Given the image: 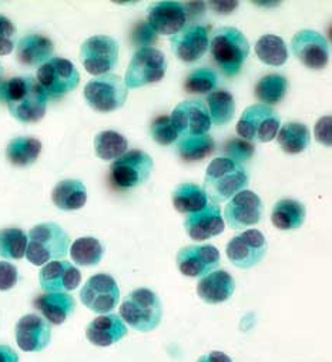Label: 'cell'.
Listing matches in <instances>:
<instances>
[{
    "instance_id": "f6af8a7d",
    "label": "cell",
    "mask_w": 332,
    "mask_h": 362,
    "mask_svg": "<svg viewBox=\"0 0 332 362\" xmlns=\"http://www.w3.org/2000/svg\"><path fill=\"white\" fill-rule=\"evenodd\" d=\"M196 362H232V359L221 351H211L206 355H201Z\"/></svg>"
},
{
    "instance_id": "f546056e",
    "label": "cell",
    "mask_w": 332,
    "mask_h": 362,
    "mask_svg": "<svg viewBox=\"0 0 332 362\" xmlns=\"http://www.w3.org/2000/svg\"><path fill=\"white\" fill-rule=\"evenodd\" d=\"M174 209L182 214H193L201 211L207 204L208 199L203 190V187L194 183H183L180 185L172 196Z\"/></svg>"
},
{
    "instance_id": "4fadbf2b",
    "label": "cell",
    "mask_w": 332,
    "mask_h": 362,
    "mask_svg": "<svg viewBox=\"0 0 332 362\" xmlns=\"http://www.w3.org/2000/svg\"><path fill=\"white\" fill-rule=\"evenodd\" d=\"M120 300V288L116 280L105 273L92 276L80 290V301L96 314L113 311Z\"/></svg>"
},
{
    "instance_id": "ac0fdd59",
    "label": "cell",
    "mask_w": 332,
    "mask_h": 362,
    "mask_svg": "<svg viewBox=\"0 0 332 362\" xmlns=\"http://www.w3.org/2000/svg\"><path fill=\"white\" fill-rule=\"evenodd\" d=\"M170 119L177 133L186 137L207 134L211 129V119L207 106L201 100L182 102L173 110Z\"/></svg>"
},
{
    "instance_id": "836d02e7",
    "label": "cell",
    "mask_w": 332,
    "mask_h": 362,
    "mask_svg": "<svg viewBox=\"0 0 332 362\" xmlns=\"http://www.w3.org/2000/svg\"><path fill=\"white\" fill-rule=\"evenodd\" d=\"M256 54L268 66H283L288 60V49L283 37L277 35H264L256 45Z\"/></svg>"
},
{
    "instance_id": "8992f818",
    "label": "cell",
    "mask_w": 332,
    "mask_h": 362,
    "mask_svg": "<svg viewBox=\"0 0 332 362\" xmlns=\"http://www.w3.org/2000/svg\"><path fill=\"white\" fill-rule=\"evenodd\" d=\"M83 96L93 110L99 113H112L124 106L129 88L119 74L107 73L92 78L85 86Z\"/></svg>"
},
{
    "instance_id": "83f0119b",
    "label": "cell",
    "mask_w": 332,
    "mask_h": 362,
    "mask_svg": "<svg viewBox=\"0 0 332 362\" xmlns=\"http://www.w3.org/2000/svg\"><path fill=\"white\" fill-rule=\"evenodd\" d=\"M305 206L297 200L283 199L277 202L271 211V223L281 231L300 228L305 221Z\"/></svg>"
},
{
    "instance_id": "9c48e42d",
    "label": "cell",
    "mask_w": 332,
    "mask_h": 362,
    "mask_svg": "<svg viewBox=\"0 0 332 362\" xmlns=\"http://www.w3.org/2000/svg\"><path fill=\"white\" fill-rule=\"evenodd\" d=\"M154 168L153 158L141 150L126 151L110 165L112 183L121 190L144 185Z\"/></svg>"
},
{
    "instance_id": "f1b7e54d",
    "label": "cell",
    "mask_w": 332,
    "mask_h": 362,
    "mask_svg": "<svg viewBox=\"0 0 332 362\" xmlns=\"http://www.w3.org/2000/svg\"><path fill=\"white\" fill-rule=\"evenodd\" d=\"M277 141L287 154H301L307 150L311 141L309 129L297 122L285 123L277 133Z\"/></svg>"
},
{
    "instance_id": "ee69618b",
    "label": "cell",
    "mask_w": 332,
    "mask_h": 362,
    "mask_svg": "<svg viewBox=\"0 0 332 362\" xmlns=\"http://www.w3.org/2000/svg\"><path fill=\"white\" fill-rule=\"evenodd\" d=\"M315 140L325 147H331V140H332V120L329 116L321 117L314 129Z\"/></svg>"
},
{
    "instance_id": "277c9868",
    "label": "cell",
    "mask_w": 332,
    "mask_h": 362,
    "mask_svg": "<svg viewBox=\"0 0 332 362\" xmlns=\"http://www.w3.org/2000/svg\"><path fill=\"white\" fill-rule=\"evenodd\" d=\"M208 46L214 62L228 77H234L241 70L250 54V43L244 33L230 26L217 29Z\"/></svg>"
},
{
    "instance_id": "74e56055",
    "label": "cell",
    "mask_w": 332,
    "mask_h": 362,
    "mask_svg": "<svg viewBox=\"0 0 332 362\" xmlns=\"http://www.w3.org/2000/svg\"><path fill=\"white\" fill-rule=\"evenodd\" d=\"M215 143L211 136H189L179 143V154L184 161H201L213 154Z\"/></svg>"
},
{
    "instance_id": "5bb4252c",
    "label": "cell",
    "mask_w": 332,
    "mask_h": 362,
    "mask_svg": "<svg viewBox=\"0 0 332 362\" xmlns=\"http://www.w3.org/2000/svg\"><path fill=\"white\" fill-rule=\"evenodd\" d=\"M263 216L261 199L250 190H242L230 199L224 209V218L228 227L241 230L257 226Z\"/></svg>"
},
{
    "instance_id": "7a4b0ae2",
    "label": "cell",
    "mask_w": 332,
    "mask_h": 362,
    "mask_svg": "<svg viewBox=\"0 0 332 362\" xmlns=\"http://www.w3.org/2000/svg\"><path fill=\"white\" fill-rule=\"evenodd\" d=\"M247 170L231 158L218 157L207 167L203 190L207 199L217 204L230 200L242 190H247Z\"/></svg>"
},
{
    "instance_id": "52a82bcc",
    "label": "cell",
    "mask_w": 332,
    "mask_h": 362,
    "mask_svg": "<svg viewBox=\"0 0 332 362\" xmlns=\"http://www.w3.org/2000/svg\"><path fill=\"white\" fill-rule=\"evenodd\" d=\"M281 126L280 115L270 106H248L237 123V134L248 141L270 143L275 139Z\"/></svg>"
},
{
    "instance_id": "d4e9b609",
    "label": "cell",
    "mask_w": 332,
    "mask_h": 362,
    "mask_svg": "<svg viewBox=\"0 0 332 362\" xmlns=\"http://www.w3.org/2000/svg\"><path fill=\"white\" fill-rule=\"evenodd\" d=\"M54 52L53 42L43 35L32 33L22 37L16 47L19 63L28 67H37L52 59Z\"/></svg>"
},
{
    "instance_id": "5b68a950",
    "label": "cell",
    "mask_w": 332,
    "mask_h": 362,
    "mask_svg": "<svg viewBox=\"0 0 332 362\" xmlns=\"http://www.w3.org/2000/svg\"><path fill=\"white\" fill-rule=\"evenodd\" d=\"M120 317L133 329L140 332H150L155 329L161 322V301L151 290L137 288L123 300L120 307Z\"/></svg>"
},
{
    "instance_id": "f35d334b",
    "label": "cell",
    "mask_w": 332,
    "mask_h": 362,
    "mask_svg": "<svg viewBox=\"0 0 332 362\" xmlns=\"http://www.w3.org/2000/svg\"><path fill=\"white\" fill-rule=\"evenodd\" d=\"M217 86V74L214 70L201 67L191 71L184 83V88L187 93L194 95H206L211 93Z\"/></svg>"
},
{
    "instance_id": "7c38bea8",
    "label": "cell",
    "mask_w": 332,
    "mask_h": 362,
    "mask_svg": "<svg viewBox=\"0 0 332 362\" xmlns=\"http://www.w3.org/2000/svg\"><path fill=\"white\" fill-rule=\"evenodd\" d=\"M267 250V240L261 231L247 230L228 241L225 252L237 268L248 269L264 259Z\"/></svg>"
},
{
    "instance_id": "60d3db41",
    "label": "cell",
    "mask_w": 332,
    "mask_h": 362,
    "mask_svg": "<svg viewBox=\"0 0 332 362\" xmlns=\"http://www.w3.org/2000/svg\"><path fill=\"white\" fill-rule=\"evenodd\" d=\"M16 28L4 15H0V56L12 53L16 45Z\"/></svg>"
},
{
    "instance_id": "b9f144b4",
    "label": "cell",
    "mask_w": 332,
    "mask_h": 362,
    "mask_svg": "<svg viewBox=\"0 0 332 362\" xmlns=\"http://www.w3.org/2000/svg\"><path fill=\"white\" fill-rule=\"evenodd\" d=\"M225 153H227V158H231L234 161H242V160H248L253 154H254V147L253 144L242 141V140H231L225 144Z\"/></svg>"
},
{
    "instance_id": "603a6c76",
    "label": "cell",
    "mask_w": 332,
    "mask_h": 362,
    "mask_svg": "<svg viewBox=\"0 0 332 362\" xmlns=\"http://www.w3.org/2000/svg\"><path fill=\"white\" fill-rule=\"evenodd\" d=\"M127 327L117 314H106L95 318L86 328L88 339L96 346H110L127 335Z\"/></svg>"
},
{
    "instance_id": "cb8c5ba5",
    "label": "cell",
    "mask_w": 332,
    "mask_h": 362,
    "mask_svg": "<svg viewBox=\"0 0 332 362\" xmlns=\"http://www.w3.org/2000/svg\"><path fill=\"white\" fill-rule=\"evenodd\" d=\"M234 290L235 281L225 269H214L197 284V294L207 304H221L227 301L234 294Z\"/></svg>"
},
{
    "instance_id": "8fae6325",
    "label": "cell",
    "mask_w": 332,
    "mask_h": 362,
    "mask_svg": "<svg viewBox=\"0 0 332 362\" xmlns=\"http://www.w3.org/2000/svg\"><path fill=\"white\" fill-rule=\"evenodd\" d=\"M80 62L93 76L107 74L119 62V43L106 35L92 36L80 47Z\"/></svg>"
},
{
    "instance_id": "2e32d148",
    "label": "cell",
    "mask_w": 332,
    "mask_h": 362,
    "mask_svg": "<svg viewBox=\"0 0 332 362\" xmlns=\"http://www.w3.org/2000/svg\"><path fill=\"white\" fill-rule=\"evenodd\" d=\"M177 267L183 276L204 277L218 267L220 251L214 245H187L177 252Z\"/></svg>"
},
{
    "instance_id": "3957f363",
    "label": "cell",
    "mask_w": 332,
    "mask_h": 362,
    "mask_svg": "<svg viewBox=\"0 0 332 362\" xmlns=\"http://www.w3.org/2000/svg\"><path fill=\"white\" fill-rule=\"evenodd\" d=\"M70 235L56 223L35 226L28 234L26 258L33 265L63 259L69 254Z\"/></svg>"
},
{
    "instance_id": "c3c4849f",
    "label": "cell",
    "mask_w": 332,
    "mask_h": 362,
    "mask_svg": "<svg viewBox=\"0 0 332 362\" xmlns=\"http://www.w3.org/2000/svg\"><path fill=\"white\" fill-rule=\"evenodd\" d=\"M2 74H4V67H2V64H0V77H2Z\"/></svg>"
},
{
    "instance_id": "44dd1931",
    "label": "cell",
    "mask_w": 332,
    "mask_h": 362,
    "mask_svg": "<svg viewBox=\"0 0 332 362\" xmlns=\"http://www.w3.org/2000/svg\"><path fill=\"white\" fill-rule=\"evenodd\" d=\"M172 50L184 63L200 60L208 50V33L204 26L193 25L172 36Z\"/></svg>"
},
{
    "instance_id": "d6986e66",
    "label": "cell",
    "mask_w": 332,
    "mask_h": 362,
    "mask_svg": "<svg viewBox=\"0 0 332 362\" xmlns=\"http://www.w3.org/2000/svg\"><path fill=\"white\" fill-rule=\"evenodd\" d=\"M15 337L18 346L25 352L43 351L52 341L50 322L37 314L23 315L16 327Z\"/></svg>"
},
{
    "instance_id": "d590c367",
    "label": "cell",
    "mask_w": 332,
    "mask_h": 362,
    "mask_svg": "<svg viewBox=\"0 0 332 362\" xmlns=\"http://www.w3.org/2000/svg\"><path fill=\"white\" fill-rule=\"evenodd\" d=\"M129 143L126 137L117 132L106 130L100 132L95 137V151L103 161L117 160L127 151Z\"/></svg>"
},
{
    "instance_id": "4316f807",
    "label": "cell",
    "mask_w": 332,
    "mask_h": 362,
    "mask_svg": "<svg viewBox=\"0 0 332 362\" xmlns=\"http://www.w3.org/2000/svg\"><path fill=\"white\" fill-rule=\"evenodd\" d=\"M52 202L63 211L80 210L88 202L86 186L78 180H61L52 192Z\"/></svg>"
},
{
    "instance_id": "7dc6e473",
    "label": "cell",
    "mask_w": 332,
    "mask_h": 362,
    "mask_svg": "<svg viewBox=\"0 0 332 362\" xmlns=\"http://www.w3.org/2000/svg\"><path fill=\"white\" fill-rule=\"evenodd\" d=\"M210 6H211L217 13L227 15V13L234 12V11L238 8V2H213V4H210Z\"/></svg>"
},
{
    "instance_id": "8d00e7d4",
    "label": "cell",
    "mask_w": 332,
    "mask_h": 362,
    "mask_svg": "<svg viewBox=\"0 0 332 362\" xmlns=\"http://www.w3.org/2000/svg\"><path fill=\"white\" fill-rule=\"evenodd\" d=\"M28 234L18 227L0 230V257L5 259H20L26 255Z\"/></svg>"
},
{
    "instance_id": "7bdbcfd3",
    "label": "cell",
    "mask_w": 332,
    "mask_h": 362,
    "mask_svg": "<svg viewBox=\"0 0 332 362\" xmlns=\"http://www.w3.org/2000/svg\"><path fill=\"white\" fill-rule=\"evenodd\" d=\"M18 279L16 265L8 261H0V291L12 290L18 284Z\"/></svg>"
},
{
    "instance_id": "1f68e13d",
    "label": "cell",
    "mask_w": 332,
    "mask_h": 362,
    "mask_svg": "<svg viewBox=\"0 0 332 362\" xmlns=\"http://www.w3.org/2000/svg\"><path fill=\"white\" fill-rule=\"evenodd\" d=\"M206 102L211 123L217 126H225L232 120L235 115V100L227 90H213L211 93L207 95Z\"/></svg>"
},
{
    "instance_id": "6da1fadb",
    "label": "cell",
    "mask_w": 332,
    "mask_h": 362,
    "mask_svg": "<svg viewBox=\"0 0 332 362\" xmlns=\"http://www.w3.org/2000/svg\"><path fill=\"white\" fill-rule=\"evenodd\" d=\"M49 96L32 76H18L0 83V102H5L13 119L23 124L40 122L47 110Z\"/></svg>"
},
{
    "instance_id": "4dcf8cb0",
    "label": "cell",
    "mask_w": 332,
    "mask_h": 362,
    "mask_svg": "<svg viewBox=\"0 0 332 362\" xmlns=\"http://www.w3.org/2000/svg\"><path fill=\"white\" fill-rule=\"evenodd\" d=\"M42 153V143L35 137H16L6 147V158L16 167H28L33 164Z\"/></svg>"
},
{
    "instance_id": "d6a6232c",
    "label": "cell",
    "mask_w": 332,
    "mask_h": 362,
    "mask_svg": "<svg viewBox=\"0 0 332 362\" xmlns=\"http://www.w3.org/2000/svg\"><path fill=\"white\" fill-rule=\"evenodd\" d=\"M69 250L71 259L81 267L97 265L105 254V247L95 237H80Z\"/></svg>"
},
{
    "instance_id": "ffe728a7",
    "label": "cell",
    "mask_w": 332,
    "mask_h": 362,
    "mask_svg": "<svg viewBox=\"0 0 332 362\" xmlns=\"http://www.w3.org/2000/svg\"><path fill=\"white\" fill-rule=\"evenodd\" d=\"M81 274L69 261H50L39 273V283L46 293H69L80 286Z\"/></svg>"
},
{
    "instance_id": "484cf974",
    "label": "cell",
    "mask_w": 332,
    "mask_h": 362,
    "mask_svg": "<svg viewBox=\"0 0 332 362\" xmlns=\"http://www.w3.org/2000/svg\"><path fill=\"white\" fill-rule=\"evenodd\" d=\"M35 308L46 321L60 325L73 314L76 301L67 293H45L35 300Z\"/></svg>"
},
{
    "instance_id": "bcb514c9",
    "label": "cell",
    "mask_w": 332,
    "mask_h": 362,
    "mask_svg": "<svg viewBox=\"0 0 332 362\" xmlns=\"http://www.w3.org/2000/svg\"><path fill=\"white\" fill-rule=\"evenodd\" d=\"M0 362H19V355L9 345H0Z\"/></svg>"
},
{
    "instance_id": "9a60e30c",
    "label": "cell",
    "mask_w": 332,
    "mask_h": 362,
    "mask_svg": "<svg viewBox=\"0 0 332 362\" xmlns=\"http://www.w3.org/2000/svg\"><path fill=\"white\" fill-rule=\"evenodd\" d=\"M292 54L305 67L321 70L328 64L329 46L325 37L315 30H300L291 40Z\"/></svg>"
},
{
    "instance_id": "e0dca14e",
    "label": "cell",
    "mask_w": 332,
    "mask_h": 362,
    "mask_svg": "<svg viewBox=\"0 0 332 362\" xmlns=\"http://www.w3.org/2000/svg\"><path fill=\"white\" fill-rule=\"evenodd\" d=\"M187 23V9L180 2H157L148 9L147 25L153 32L164 36L180 33Z\"/></svg>"
},
{
    "instance_id": "e575fe53",
    "label": "cell",
    "mask_w": 332,
    "mask_h": 362,
    "mask_svg": "<svg viewBox=\"0 0 332 362\" xmlns=\"http://www.w3.org/2000/svg\"><path fill=\"white\" fill-rule=\"evenodd\" d=\"M288 90V80L281 74H267L260 78L256 86V96L261 105L274 106L278 105Z\"/></svg>"
},
{
    "instance_id": "7402d4cb",
    "label": "cell",
    "mask_w": 332,
    "mask_h": 362,
    "mask_svg": "<svg viewBox=\"0 0 332 362\" xmlns=\"http://www.w3.org/2000/svg\"><path fill=\"white\" fill-rule=\"evenodd\" d=\"M224 227L221 210L217 204H207L201 211L189 214L184 221V228L194 241H206L220 235Z\"/></svg>"
},
{
    "instance_id": "ab89813d",
    "label": "cell",
    "mask_w": 332,
    "mask_h": 362,
    "mask_svg": "<svg viewBox=\"0 0 332 362\" xmlns=\"http://www.w3.org/2000/svg\"><path fill=\"white\" fill-rule=\"evenodd\" d=\"M150 133H151L153 140L161 146H170V144L176 143L179 139V133H177L172 119L167 116L157 117L151 124Z\"/></svg>"
},
{
    "instance_id": "30bf717a",
    "label": "cell",
    "mask_w": 332,
    "mask_h": 362,
    "mask_svg": "<svg viewBox=\"0 0 332 362\" xmlns=\"http://www.w3.org/2000/svg\"><path fill=\"white\" fill-rule=\"evenodd\" d=\"M36 80L43 87L47 96H64L78 86L80 73L76 66L63 57H52L37 70Z\"/></svg>"
},
{
    "instance_id": "ba28073f",
    "label": "cell",
    "mask_w": 332,
    "mask_h": 362,
    "mask_svg": "<svg viewBox=\"0 0 332 362\" xmlns=\"http://www.w3.org/2000/svg\"><path fill=\"white\" fill-rule=\"evenodd\" d=\"M167 71V59L164 53L154 47H140L124 76V84L127 88H138L147 84L158 83Z\"/></svg>"
}]
</instances>
